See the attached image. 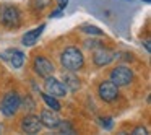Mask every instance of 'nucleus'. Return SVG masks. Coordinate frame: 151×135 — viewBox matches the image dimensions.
Returning a JSON list of instances; mask_svg holds the SVG:
<instances>
[{
	"label": "nucleus",
	"instance_id": "obj_1",
	"mask_svg": "<svg viewBox=\"0 0 151 135\" xmlns=\"http://www.w3.org/2000/svg\"><path fill=\"white\" fill-rule=\"evenodd\" d=\"M60 65L68 72H80L85 67V56L75 46H68L60 52Z\"/></svg>",
	"mask_w": 151,
	"mask_h": 135
},
{
	"label": "nucleus",
	"instance_id": "obj_2",
	"mask_svg": "<svg viewBox=\"0 0 151 135\" xmlns=\"http://www.w3.org/2000/svg\"><path fill=\"white\" fill-rule=\"evenodd\" d=\"M0 23L8 30H17L21 26V12L15 5H5L0 13Z\"/></svg>",
	"mask_w": 151,
	"mask_h": 135
},
{
	"label": "nucleus",
	"instance_id": "obj_3",
	"mask_svg": "<svg viewBox=\"0 0 151 135\" xmlns=\"http://www.w3.org/2000/svg\"><path fill=\"white\" fill-rule=\"evenodd\" d=\"M21 108V98L17 91H8L0 101V112L5 117H13Z\"/></svg>",
	"mask_w": 151,
	"mask_h": 135
},
{
	"label": "nucleus",
	"instance_id": "obj_4",
	"mask_svg": "<svg viewBox=\"0 0 151 135\" xmlns=\"http://www.w3.org/2000/svg\"><path fill=\"white\" fill-rule=\"evenodd\" d=\"M111 82L117 86H128L133 82V72L127 65H117L111 72Z\"/></svg>",
	"mask_w": 151,
	"mask_h": 135
},
{
	"label": "nucleus",
	"instance_id": "obj_5",
	"mask_svg": "<svg viewBox=\"0 0 151 135\" xmlns=\"http://www.w3.org/2000/svg\"><path fill=\"white\" fill-rule=\"evenodd\" d=\"M115 57H117V54L112 49L99 46V47H96L94 52H93V64H94L96 67H106V65H109Z\"/></svg>",
	"mask_w": 151,
	"mask_h": 135
},
{
	"label": "nucleus",
	"instance_id": "obj_6",
	"mask_svg": "<svg viewBox=\"0 0 151 135\" xmlns=\"http://www.w3.org/2000/svg\"><path fill=\"white\" fill-rule=\"evenodd\" d=\"M98 95L104 103H114L119 96V86L114 85L111 80H104L98 86Z\"/></svg>",
	"mask_w": 151,
	"mask_h": 135
},
{
	"label": "nucleus",
	"instance_id": "obj_7",
	"mask_svg": "<svg viewBox=\"0 0 151 135\" xmlns=\"http://www.w3.org/2000/svg\"><path fill=\"white\" fill-rule=\"evenodd\" d=\"M33 70H34V73H36V75L46 78V77L52 75L55 69H54V64L50 62L47 57H44V56H36V57L33 59Z\"/></svg>",
	"mask_w": 151,
	"mask_h": 135
},
{
	"label": "nucleus",
	"instance_id": "obj_8",
	"mask_svg": "<svg viewBox=\"0 0 151 135\" xmlns=\"http://www.w3.org/2000/svg\"><path fill=\"white\" fill-rule=\"evenodd\" d=\"M44 88H46V93H49V95L55 96V98H65L67 93H68V90L65 88V85H63L60 80L54 78L52 75L46 77V82H44Z\"/></svg>",
	"mask_w": 151,
	"mask_h": 135
},
{
	"label": "nucleus",
	"instance_id": "obj_9",
	"mask_svg": "<svg viewBox=\"0 0 151 135\" xmlns=\"http://www.w3.org/2000/svg\"><path fill=\"white\" fill-rule=\"evenodd\" d=\"M20 127H21V132H24V134H37V132H41V129H42V124H41L37 116L26 114L21 119Z\"/></svg>",
	"mask_w": 151,
	"mask_h": 135
},
{
	"label": "nucleus",
	"instance_id": "obj_10",
	"mask_svg": "<svg viewBox=\"0 0 151 135\" xmlns=\"http://www.w3.org/2000/svg\"><path fill=\"white\" fill-rule=\"evenodd\" d=\"M39 121H41V124L47 129H57L60 124V117L55 114V111H52V109H44L39 116Z\"/></svg>",
	"mask_w": 151,
	"mask_h": 135
},
{
	"label": "nucleus",
	"instance_id": "obj_11",
	"mask_svg": "<svg viewBox=\"0 0 151 135\" xmlns=\"http://www.w3.org/2000/svg\"><path fill=\"white\" fill-rule=\"evenodd\" d=\"M2 56L10 62V65L13 67V69H21L23 64H24V54L18 49H8V51H5Z\"/></svg>",
	"mask_w": 151,
	"mask_h": 135
},
{
	"label": "nucleus",
	"instance_id": "obj_12",
	"mask_svg": "<svg viewBox=\"0 0 151 135\" xmlns=\"http://www.w3.org/2000/svg\"><path fill=\"white\" fill-rule=\"evenodd\" d=\"M44 28H46V25H39L37 28H34V30H31V31H28L26 34L23 36V46H26V47H29V46H34V44L37 43V39L41 38V34H42V31H44Z\"/></svg>",
	"mask_w": 151,
	"mask_h": 135
},
{
	"label": "nucleus",
	"instance_id": "obj_13",
	"mask_svg": "<svg viewBox=\"0 0 151 135\" xmlns=\"http://www.w3.org/2000/svg\"><path fill=\"white\" fill-rule=\"evenodd\" d=\"M62 78H63V85H65L67 90H70V91H76V90H80V86H81V83H80V78L75 75V72H68V70H65V72L62 73Z\"/></svg>",
	"mask_w": 151,
	"mask_h": 135
},
{
	"label": "nucleus",
	"instance_id": "obj_14",
	"mask_svg": "<svg viewBox=\"0 0 151 135\" xmlns=\"http://www.w3.org/2000/svg\"><path fill=\"white\" fill-rule=\"evenodd\" d=\"M41 98H42V101L47 104V108H50L52 111H60L62 109V104L59 103V99L55 98V96L49 95V93H41Z\"/></svg>",
	"mask_w": 151,
	"mask_h": 135
},
{
	"label": "nucleus",
	"instance_id": "obj_15",
	"mask_svg": "<svg viewBox=\"0 0 151 135\" xmlns=\"http://www.w3.org/2000/svg\"><path fill=\"white\" fill-rule=\"evenodd\" d=\"M57 129H60V130L65 132V134H75V129L72 127V124H70L68 121H60V124Z\"/></svg>",
	"mask_w": 151,
	"mask_h": 135
},
{
	"label": "nucleus",
	"instance_id": "obj_16",
	"mask_svg": "<svg viewBox=\"0 0 151 135\" xmlns=\"http://www.w3.org/2000/svg\"><path fill=\"white\" fill-rule=\"evenodd\" d=\"M50 4H52V0H33V7L39 12L44 10L46 7H49Z\"/></svg>",
	"mask_w": 151,
	"mask_h": 135
},
{
	"label": "nucleus",
	"instance_id": "obj_17",
	"mask_svg": "<svg viewBox=\"0 0 151 135\" xmlns=\"http://www.w3.org/2000/svg\"><path fill=\"white\" fill-rule=\"evenodd\" d=\"M23 106H24V111H33L34 108H36V104H34V101L31 99V96H26V98L23 99Z\"/></svg>",
	"mask_w": 151,
	"mask_h": 135
},
{
	"label": "nucleus",
	"instance_id": "obj_18",
	"mask_svg": "<svg viewBox=\"0 0 151 135\" xmlns=\"http://www.w3.org/2000/svg\"><path fill=\"white\" fill-rule=\"evenodd\" d=\"M83 31L88 33V34H96V36H101L102 34V31L99 30L98 26H83Z\"/></svg>",
	"mask_w": 151,
	"mask_h": 135
},
{
	"label": "nucleus",
	"instance_id": "obj_19",
	"mask_svg": "<svg viewBox=\"0 0 151 135\" xmlns=\"http://www.w3.org/2000/svg\"><path fill=\"white\" fill-rule=\"evenodd\" d=\"M101 125L106 129V130H111L112 125H114V121H112L111 117H102L101 119Z\"/></svg>",
	"mask_w": 151,
	"mask_h": 135
},
{
	"label": "nucleus",
	"instance_id": "obj_20",
	"mask_svg": "<svg viewBox=\"0 0 151 135\" xmlns=\"http://www.w3.org/2000/svg\"><path fill=\"white\" fill-rule=\"evenodd\" d=\"M85 46L88 47V49H96V47H99V46H102L101 43H99V41H94V39H88L85 43Z\"/></svg>",
	"mask_w": 151,
	"mask_h": 135
},
{
	"label": "nucleus",
	"instance_id": "obj_21",
	"mask_svg": "<svg viewBox=\"0 0 151 135\" xmlns=\"http://www.w3.org/2000/svg\"><path fill=\"white\" fill-rule=\"evenodd\" d=\"M133 134L135 135H146L148 130L145 127H137V129H133Z\"/></svg>",
	"mask_w": 151,
	"mask_h": 135
},
{
	"label": "nucleus",
	"instance_id": "obj_22",
	"mask_svg": "<svg viewBox=\"0 0 151 135\" xmlns=\"http://www.w3.org/2000/svg\"><path fill=\"white\" fill-rule=\"evenodd\" d=\"M67 4H68V0H57V7H59L60 10H63V8L67 7Z\"/></svg>",
	"mask_w": 151,
	"mask_h": 135
},
{
	"label": "nucleus",
	"instance_id": "obj_23",
	"mask_svg": "<svg viewBox=\"0 0 151 135\" xmlns=\"http://www.w3.org/2000/svg\"><path fill=\"white\" fill-rule=\"evenodd\" d=\"M145 47H146V51L150 52V41H145Z\"/></svg>",
	"mask_w": 151,
	"mask_h": 135
}]
</instances>
